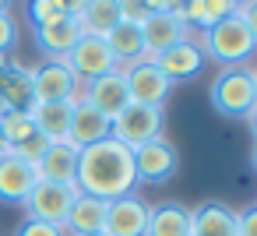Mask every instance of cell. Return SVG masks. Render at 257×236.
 I'll return each instance as SVG.
<instances>
[{"label": "cell", "mask_w": 257, "mask_h": 236, "mask_svg": "<svg viewBox=\"0 0 257 236\" xmlns=\"http://www.w3.org/2000/svg\"><path fill=\"white\" fill-rule=\"evenodd\" d=\"M78 22H81V32L85 36L106 39L120 25V4H116V0H88L85 11L78 15Z\"/></svg>", "instance_id": "cell-25"}, {"label": "cell", "mask_w": 257, "mask_h": 236, "mask_svg": "<svg viewBox=\"0 0 257 236\" xmlns=\"http://www.w3.org/2000/svg\"><path fill=\"white\" fill-rule=\"evenodd\" d=\"M57 4H60V8L71 15V18H78V15L85 11V4H88V0H57Z\"/></svg>", "instance_id": "cell-34"}, {"label": "cell", "mask_w": 257, "mask_h": 236, "mask_svg": "<svg viewBox=\"0 0 257 236\" xmlns=\"http://www.w3.org/2000/svg\"><path fill=\"white\" fill-rule=\"evenodd\" d=\"M106 204L109 201H99V197H88V194H78L67 218H64V236H92V232H102L106 229Z\"/></svg>", "instance_id": "cell-17"}, {"label": "cell", "mask_w": 257, "mask_h": 236, "mask_svg": "<svg viewBox=\"0 0 257 236\" xmlns=\"http://www.w3.org/2000/svg\"><path fill=\"white\" fill-rule=\"evenodd\" d=\"M36 173L39 180L46 183H74V173H78V148L71 141H53L43 159L36 162Z\"/></svg>", "instance_id": "cell-18"}, {"label": "cell", "mask_w": 257, "mask_h": 236, "mask_svg": "<svg viewBox=\"0 0 257 236\" xmlns=\"http://www.w3.org/2000/svg\"><path fill=\"white\" fill-rule=\"evenodd\" d=\"M0 102H4V109H32V102H36L32 71H25L18 64H8L0 71Z\"/></svg>", "instance_id": "cell-22"}, {"label": "cell", "mask_w": 257, "mask_h": 236, "mask_svg": "<svg viewBox=\"0 0 257 236\" xmlns=\"http://www.w3.org/2000/svg\"><path fill=\"white\" fill-rule=\"evenodd\" d=\"M0 131H4V138H8V148H18L25 138L36 134L32 113L29 109H4V116H0Z\"/></svg>", "instance_id": "cell-26"}, {"label": "cell", "mask_w": 257, "mask_h": 236, "mask_svg": "<svg viewBox=\"0 0 257 236\" xmlns=\"http://www.w3.org/2000/svg\"><path fill=\"white\" fill-rule=\"evenodd\" d=\"M0 152H8V138H4V131H0Z\"/></svg>", "instance_id": "cell-37"}, {"label": "cell", "mask_w": 257, "mask_h": 236, "mask_svg": "<svg viewBox=\"0 0 257 236\" xmlns=\"http://www.w3.org/2000/svg\"><path fill=\"white\" fill-rule=\"evenodd\" d=\"M141 36H145V53H148V60H152V57H159L162 50H169L173 43L187 39L190 29L183 25L180 11H173V15H148V22L141 25Z\"/></svg>", "instance_id": "cell-14"}, {"label": "cell", "mask_w": 257, "mask_h": 236, "mask_svg": "<svg viewBox=\"0 0 257 236\" xmlns=\"http://www.w3.org/2000/svg\"><path fill=\"white\" fill-rule=\"evenodd\" d=\"M0 116H4V102H0Z\"/></svg>", "instance_id": "cell-38"}, {"label": "cell", "mask_w": 257, "mask_h": 236, "mask_svg": "<svg viewBox=\"0 0 257 236\" xmlns=\"http://www.w3.org/2000/svg\"><path fill=\"white\" fill-rule=\"evenodd\" d=\"M106 138H109V120H106L99 109H92L85 99H78V102H74V113H71L67 141H71L74 148H88V145H99V141H106Z\"/></svg>", "instance_id": "cell-16"}, {"label": "cell", "mask_w": 257, "mask_h": 236, "mask_svg": "<svg viewBox=\"0 0 257 236\" xmlns=\"http://www.w3.org/2000/svg\"><path fill=\"white\" fill-rule=\"evenodd\" d=\"M166 127V109L162 106H141V102H127L113 120H109V138L127 145L131 152L162 138Z\"/></svg>", "instance_id": "cell-4"}, {"label": "cell", "mask_w": 257, "mask_h": 236, "mask_svg": "<svg viewBox=\"0 0 257 236\" xmlns=\"http://www.w3.org/2000/svg\"><path fill=\"white\" fill-rule=\"evenodd\" d=\"M201 50H204V60H215L222 67H243L257 53V43L246 32V25L236 15H229L225 22H218L201 36Z\"/></svg>", "instance_id": "cell-3"}, {"label": "cell", "mask_w": 257, "mask_h": 236, "mask_svg": "<svg viewBox=\"0 0 257 236\" xmlns=\"http://www.w3.org/2000/svg\"><path fill=\"white\" fill-rule=\"evenodd\" d=\"M145 236H190V208L180 204V201L155 204L152 215H148Z\"/></svg>", "instance_id": "cell-24"}, {"label": "cell", "mask_w": 257, "mask_h": 236, "mask_svg": "<svg viewBox=\"0 0 257 236\" xmlns=\"http://www.w3.org/2000/svg\"><path fill=\"white\" fill-rule=\"evenodd\" d=\"M145 8H148L152 15H173V11L183 8V0H145Z\"/></svg>", "instance_id": "cell-33"}, {"label": "cell", "mask_w": 257, "mask_h": 236, "mask_svg": "<svg viewBox=\"0 0 257 236\" xmlns=\"http://www.w3.org/2000/svg\"><path fill=\"white\" fill-rule=\"evenodd\" d=\"M176 169H180V155H176V148L166 138H155V141L134 148L138 183H166V180L176 176Z\"/></svg>", "instance_id": "cell-8"}, {"label": "cell", "mask_w": 257, "mask_h": 236, "mask_svg": "<svg viewBox=\"0 0 257 236\" xmlns=\"http://www.w3.org/2000/svg\"><path fill=\"white\" fill-rule=\"evenodd\" d=\"M78 194L99 197V201H116L134 194L138 173H134V152L113 138L78 148V173H74Z\"/></svg>", "instance_id": "cell-1"}, {"label": "cell", "mask_w": 257, "mask_h": 236, "mask_svg": "<svg viewBox=\"0 0 257 236\" xmlns=\"http://www.w3.org/2000/svg\"><path fill=\"white\" fill-rule=\"evenodd\" d=\"M36 102H74L81 99V78L71 71L67 60H46L32 71Z\"/></svg>", "instance_id": "cell-6"}, {"label": "cell", "mask_w": 257, "mask_h": 236, "mask_svg": "<svg viewBox=\"0 0 257 236\" xmlns=\"http://www.w3.org/2000/svg\"><path fill=\"white\" fill-rule=\"evenodd\" d=\"M74 197H78V187L74 183H46V180H39L32 187V194L25 197L22 208H25V218L50 222V225H60L64 229V218H67Z\"/></svg>", "instance_id": "cell-5"}, {"label": "cell", "mask_w": 257, "mask_h": 236, "mask_svg": "<svg viewBox=\"0 0 257 236\" xmlns=\"http://www.w3.org/2000/svg\"><path fill=\"white\" fill-rule=\"evenodd\" d=\"M148 215L152 208L138 197V194H127V197H116L106 204V236H145L148 229Z\"/></svg>", "instance_id": "cell-12"}, {"label": "cell", "mask_w": 257, "mask_h": 236, "mask_svg": "<svg viewBox=\"0 0 257 236\" xmlns=\"http://www.w3.org/2000/svg\"><path fill=\"white\" fill-rule=\"evenodd\" d=\"M0 4H4V8H8V0H0Z\"/></svg>", "instance_id": "cell-41"}, {"label": "cell", "mask_w": 257, "mask_h": 236, "mask_svg": "<svg viewBox=\"0 0 257 236\" xmlns=\"http://www.w3.org/2000/svg\"><path fill=\"white\" fill-rule=\"evenodd\" d=\"M246 127H250V134H253V141H257V106L246 113Z\"/></svg>", "instance_id": "cell-35"}, {"label": "cell", "mask_w": 257, "mask_h": 236, "mask_svg": "<svg viewBox=\"0 0 257 236\" xmlns=\"http://www.w3.org/2000/svg\"><path fill=\"white\" fill-rule=\"evenodd\" d=\"M15 236H64V229H60V225H50V222L25 218V222L18 225V232H15Z\"/></svg>", "instance_id": "cell-30"}, {"label": "cell", "mask_w": 257, "mask_h": 236, "mask_svg": "<svg viewBox=\"0 0 257 236\" xmlns=\"http://www.w3.org/2000/svg\"><path fill=\"white\" fill-rule=\"evenodd\" d=\"M92 236H106V232H92Z\"/></svg>", "instance_id": "cell-40"}, {"label": "cell", "mask_w": 257, "mask_h": 236, "mask_svg": "<svg viewBox=\"0 0 257 236\" xmlns=\"http://www.w3.org/2000/svg\"><path fill=\"white\" fill-rule=\"evenodd\" d=\"M18 43V25L11 18V11H0V53H11V46Z\"/></svg>", "instance_id": "cell-29"}, {"label": "cell", "mask_w": 257, "mask_h": 236, "mask_svg": "<svg viewBox=\"0 0 257 236\" xmlns=\"http://www.w3.org/2000/svg\"><path fill=\"white\" fill-rule=\"evenodd\" d=\"M106 46H109V53H113V60H116V67H120V71L148 57V53H145L141 25H131V22H120V25L106 36Z\"/></svg>", "instance_id": "cell-23"}, {"label": "cell", "mask_w": 257, "mask_h": 236, "mask_svg": "<svg viewBox=\"0 0 257 236\" xmlns=\"http://www.w3.org/2000/svg\"><path fill=\"white\" fill-rule=\"evenodd\" d=\"M229 15H236V4L232 0H183L180 8V18L187 29H197L201 36L208 29H215L218 22H225Z\"/></svg>", "instance_id": "cell-21"}, {"label": "cell", "mask_w": 257, "mask_h": 236, "mask_svg": "<svg viewBox=\"0 0 257 236\" xmlns=\"http://www.w3.org/2000/svg\"><path fill=\"white\" fill-rule=\"evenodd\" d=\"M155 60V67L176 85V81H187V78H194L201 67H204V50H201V43L197 39H180V43H173L169 50H162L159 57H152Z\"/></svg>", "instance_id": "cell-13"}, {"label": "cell", "mask_w": 257, "mask_h": 236, "mask_svg": "<svg viewBox=\"0 0 257 236\" xmlns=\"http://www.w3.org/2000/svg\"><path fill=\"white\" fill-rule=\"evenodd\" d=\"M81 99H85L92 109H99L106 120H113V116L131 102L123 71H109V74H102V78H95V81H85V85H81Z\"/></svg>", "instance_id": "cell-11"}, {"label": "cell", "mask_w": 257, "mask_h": 236, "mask_svg": "<svg viewBox=\"0 0 257 236\" xmlns=\"http://www.w3.org/2000/svg\"><path fill=\"white\" fill-rule=\"evenodd\" d=\"M232 4H236V8H239V4H243V0H232Z\"/></svg>", "instance_id": "cell-39"}, {"label": "cell", "mask_w": 257, "mask_h": 236, "mask_svg": "<svg viewBox=\"0 0 257 236\" xmlns=\"http://www.w3.org/2000/svg\"><path fill=\"white\" fill-rule=\"evenodd\" d=\"M36 183H39V173L32 162H25L11 148L0 152V204H25Z\"/></svg>", "instance_id": "cell-9"}, {"label": "cell", "mask_w": 257, "mask_h": 236, "mask_svg": "<svg viewBox=\"0 0 257 236\" xmlns=\"http://www.w3.org/2000/svg\"><path fill=\"white\" fill-rule=\"evenodd\" d=\"M190 236H236V211L222 201L190 208Z\"/></svg>", "instance_id": "cell-19"}, {"label": "cell", "mask_w": 257, "mask_h": 236, "mask_svg": "<svg viewBox=\"0 0 257 236\" xmlns=\"http://www.w3.org/2000/svg\"><path fill=\"white\" fill-rule=\"evenodd\" d=\"M123 78H127L131 102H141V106H166V99L173 92V81L148 57L138 60V64H131V67H123Z\"/></svg>", "instance_id": "cell-7"}, {"label": "cell", "mask_w": 257, "mask_h": 236, "mask_svg": "<svg viewBox=\"0 0 257 236\" xmlns=\"http://www.w3.org/2000/svg\"><path fill=\"white\" fill-rule=\"evenodd\" d=\"M253 78H257V71H253Z\"/></svg>", "instance_id": "cell-42"}, {"label": "cell", "mask_w": 257, "mask_h": 236, "mask_svg": "<svg viewBox=\"0 0 257 236\" xmlns=\"http://www.w3.org/2000/svg\"><path fill=\"white\" fill-rule=\"evenodd\" d=\"M67 64L81 78V85L95 81V78H102L109 71H120L116 60H113V53H109V46H106V39H99V36H81V43L67 53Z\"/></svg>", "instance_id": "cell-10"}, {"label": "cell", "mask_w": 257, "mask_h": 236, "mask_svg": "<svg viewBox=\"0 0 257 236\" xmlns=\"http://www.w3.org/2000/svg\"><path fill=\"white\" fill-rule=\"evenodd\" d=\"M211 109L225 120H246V113L257 106V78L246 67H222L208 88Z\"/></svg>", "instance_id": "cell-2"}, {"label": "cell", "mask_w": 257, "mask_h": 236, "mask_svg": "<svg viewBox=\"0 0 257 236\" xmlns=\"http://www.w3.org/2000/svg\"><path fill=\"white\" fill-rule=\"evenodd\" d=\"M78 102V99H74ZM74 102H32V124L46 141H67V127H71V113Z\"/></svg>", "instance_id": "cell-20"}, {"label": "cell", "mask_w": 257, "mask_h": 236, "mask_svg": "<svg viewBox=\"0 0 257 236\" xmlns=\"http://www.w3.org/2000/svg\"><path fill=\"white\" fill-rule=\"evenodd\" d=\"M236 18L246 25V32H250L253 43H257V0H243V4L236 8Z\"/></svg>", "instance_id": "cell-32"}, {"label": "cell", "mask_w": 257, "mask_h": 236, "mask_svg": "<svg viewBox=\"0 0 257 236\" xmlns=\"http://www.w3.org/2000/svg\"><path fill=\"white\" fill-rule=\"evenodd\" d=\"M120 4V22H131V25H145L148 22V8H145V0H116Z\"/></svg>", "instance_id": "cell-28"}, {"label": "cell", "mask_w": 257, "mask_h": 236, "mask_svg": "<svg viewBox=\"0 0 257 236\" xmlns=\"http://www.w3.org/2000/svg\"><path fill=\"white\" fill-rule=\"evenodd\" d=\"M250 166L257 169V145H253V152H250Z\"/></svg>", "instance_id": "cell-36"}, {"label": "cell", "mask_w": 257, "mask_h": 236, "mask_svg": "<svg viewBox=\"0 0 257 236\" xmlns=\"http://www.w3.org/2000/svg\"><path fill=\"white\" fill-rule=\"evenodd\" d=\"M81 22L78 18H64V22H53V25H43L36 29V46L46 53V60H67V53L81 43Z\"/></svg>", "instance_id": "cell-15"}, {"label": "cell", "mask_w": 257, "mask_h": 236, "mask_svg": "<svg viewBox=\"0 0 257 236\" xmlns=\"http://www.w3.org/2000/svg\"><path fill=\"white\" fill-rule=\"evenodd\" d=\"M236 236H257V204L236 211Z\"/></svg>", "instance_id": "cell-31"}, {"label": "cell", "mask_w": 257, "mask_h": 236, "mask_svg": "<svg viewBox=\"0 0 257 236\" xmlns=\"http://www.w3.org/2000/svg\"><path fill=\"white\" fill-rule=\"evenodd\" d=\"M67 11L57 4V0H29V22L32 29H43V25H53V22H64Z\"/></svg>", "instance_id": "cell-27"}]
</instances>
